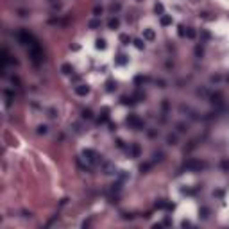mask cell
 <instances>
[{
    "mask_svg": "<svg viewBox=\"0 0 229 229\" xmlns=\"http://www.w3.org/2000/svg\"><path fill=\"white\" fill-rule=\"evenodd\" d=\"M29 57H30V61H32L36 66H39L41 63H43L45 56H43V50H41L39 43H38V45H32V47H29Z\"/></svg>",
    "mask_w": 229,
    "mask_h": 229,
    "instance_id": "cell-1",
    "label": "cell"
},
{
    "mask_svg": "<svg viewBox=\"0 0 229 229\" xmlns=\"http://www.w3.org/2000/svg\"><path fill=\"white\" fill-rule=\"evenodd\" d=\"M16 39L20 41L22 45H27V47H32V45H38V39L29 32V30H18L16 32Z\"/></svg>",
    "mask_w": 229,
    "mask_h": 229,
    "instance_id": "cell-2",
    "label": "cell"
},
{
    "mask_svg": "<svg viewBox=\"0 0 229 229\" xmlns=\"http://www.w3.org/2000/svg\"><path fill=\"white\" fill-rule=\"evenodd\" d=\"M82 156H84V159L90 161L91 165H97V163H102V159H99L100 156L93 150V149H84V152H82Z\"/></svg>",
    "mask_w": 229,
    "mask_h": 229,
    "instance_id": "cell-3",
    "label": "cell"
},
{
    "mask_svg": "<svg viewBox=\"0 0 229 229\" xmlns=\"http://www.w3.org/2000/svg\"><path fill=\"white\" fill-rule=\"evenodd\" d=\"M75 93L79 97H86L88 93H90V86L88 84H77L75 86Z\"/></svg>",
    "mask_w": 229,
    "mask_h": 229,
    "instance_id": "cell-4",
    "label": "cell"
},
{
    "mask_svg": "<svg viewBox=\"0 0 229 229\" xmlns=\"http://www.w3.org/2000/svg\"><path fill=\"white\" fill-rule=\"evenodd\" d=\"M204 166H206V163H202V161H188L186 163V168H190V170H201Z\"/></svg>",
    "mask_w": 229,
    "mask_h": 229,
    "instance_id": "cell-5",
    "label": "cell"
},
{
    "mask_svg": "<svg viewBox=\"0 0 229 229\" xmlns=\"http://www.w3.org/2000/svg\"><path fill=\"white\" fill-rule=\"evenodd\" d=\"M102 170H104V174H108V175H111V174L117 172L114 165L113 163H108V161H102Z\"/></svg>",
    "mask_w": 229,
    "mask_h": 229,
    "instance_id": "cell-6",
    "label": "cell"
},
{
    "mask_svg": "<svg viewBox=\"0 0 229 229\" xmlns=\"http://www.w3.org/2000/svg\"><path fill=\"white\" fill-rule=\"evenodd\" d=\"M154 38H156V32L152 29H143V39L145 41H154Z\"/></svg>",
    "mask_w": 229,
    "mask_h": 229,
    "instance_id": "cell-7",
    "label": "cell"
},
{
    "mask_svg": "<svg viewBox=\"0 0 229 229\" xmlns=\"http://www.w3.org/2000/svg\"><path fill=\"white\" fill-rule=\"evenodd\" d=\"M159 22H161L163 27H166V25H170V23H172V16H168V14H161Z\"/></svg>",
    "mask_w": 229,
    "mask_h": 229,
    "instance_id": "cell-8",
    "label": "cell"
},
{
    "mask_svg": "<svg viewBox=\"0 0 229 229\" xmlns=\"http://www.w3.org/2000/svg\"><path fill=\"white\" fill-rule=\"evenodd\" d=\"M127 122L131 123V126H134V127H141V126H143V122H141V120H138L136 117H129V118H127Z\"/></svg>",
    "mask_w": 229,
    "mask_h": 229,
    "instance_id": "cell-9",
    "label": "cell"
},
{
    "mask_svg": "<svg viewBox=\"0 0 229 229\" xmlns=\"http://www.w3.org/2000/svg\"><path fill=\"white\" fill-rule=\"evenodd\" d=\"M108 25H109V29L114 30V29H118V27H120V20H118V18H111L109 22H108Z\"/></svg>",
    "mask_w": 229,
    "mask_h": 229,
    "instance_id": "cell-10",
    "label": "cell"
},
{
    "mask_svg": "<svg viewBox=\"0 0 229 229\" xmlns=\"http://www.w3.org/2000/svg\"><path fill=\"white\" fill-rule=\"evenodd\" d=\"M61 72H63L65 75H70V74H72V72H74V70H72V65L65 63V65H61Z\"/></svg>",
    "mask_w": 229,
    "mask_h": 229,
    "instance_id": "cell-11",
    "label": "cell"
},
{
    "mask_svg": "<svg viewBox=\"0 0 229 229\" xmlns=\"http://www.w3.org/2000/svg\"><path fill=\"white\" fill-rule=\"evenodd\" d=\"M131 156H132V158H138V156H140V145L134 143L131 147Z\"/></svg>",
    "mask_w": 229,
    "mask_h": 229,
    "instance_id": "cell-12",
    "label": "cell"
},
{
    "mask_svg": "<svg viewBox=\"0 0 229 229\" xmlns=\"http://www.w3.org/2000/svg\"><path fill=\"white\" fill-rule=\"evenodd\" d=\"M88 27H90V29H99V27H100V20H90V22H88Z\"/></svg>",
    "mask_w": 229,
    "mask_h": 229,
    "instance_id": "cell-13",
    "label": "cell"
},
{
    "mask_svg": "<svg viewBox=\"0 0 229 229\" xmlns=\"http://www.w3.org/2000/svg\"><path fill=\"white\" fill-rule=\"evenodd\" d=\"M132 43H134V47H136L138 50H143V47H145V39H134Z\"/></svg>",
    "mask_w": 229,
    "mask_h": 229,
    "instance_id": "cell-14",
    "label": "cell"
},
{
    "mask_svg": "<svg viewBox=\"0 0 229 229\" xmlns=\"http://www.w3.org/2000/svg\"><path fill=\"white\" fill-rule=\"evenodd\" d=\"M211 102H213V104H217V106H220V104H222V97L217 93V95H213V97H211Z\"/></svg>",
    "mask_w": 229,
    "mask_h": 229,
    "instance_id": "cell-15",
    "label": "cell"
},
{
    "mask_svg": "<svg viewBox=\"0 0 229 229\" xmlns=\"http://www.w3.org/2000/svg\"><path fill=\"white\" fill-rule=\"evenodd\" d=\"M120 41H122L123 45H129V43H131V38H129L127 34H120Z\"/></svg>",
    "mask_w": 229,
    "mask_h": 229,
    "instance_id": "cell-16",
    "label": "cell"
},
{
    "mask_svg": "<svg viewBox=\"0 0 229 229\" xmlns=\"http://www.w3.org/2000/svg\"><path fill=\"white\" fill-rule=\"evenodd\" d=\"M197 36V32H195V29H186V38H190V39H193Z\"/></svg>",
    "mask_w": 229,
    "mask_h": 229,
    "instance_id": "cell-17",
    "label": "cell"
},
{
    "mask_svg": "<svg viewBox=\"0 0 229 229\" xmlns=\"http://www.w3.org/2000/svg\"><path fill=\"white\" fill-rule=\"evenodd\" d=\"M82 118H86V120H91V118H93V113H91L90 109H84V111H82Z\"/></svg>",
    "mask_w": 229,
    "mask_h": 229,
    "instance_id": "cell-18",
    "label": "cell"
},
{
    "mask_svg": "<svg viewBox=\"0 0 229 229\" xmlns=\"http://www.w3.org/2000/svg\"><path fill=\"white\" fill-rule=\"evenodd\" d=\"M102 11H104V9H102L100 6H95V7H93V14H95V16H100Z\"/></svg>",
    "mask_w": 229,
    "mask_h": 229,
    "instance_id": "cell-19",
    "label": "cell"
},
{
    "mask_svg": "<svg viewBox=\"0 0 229 229\" xmlns=\"http://www.w3.org/2000/svg\"><path fill=\"white\" fill-rule=\"evenodd\" d=\"M48 132V127L47 126H39L38 127V134H47Z\"/></svg>",
    "mask_w": 229,
    "mask_h": 229,
    "instance_id": "cell-20",
    "label": "cell"
},
{
    "mask_svg": "<svg viewBox=\"0 0 229 229\" xmlns=\"http://www.w3.org/2000/svg\"><path fill=\"white\" fill-rule=\"evenodd\" d=\"M97 48L104 50V48H106V41H104V39H97Z\"/></svg>",
    "mask_w": 229,
    "mask_h": 229,
    "instance_id": "cell-21",
    "label": "cell"
},
{
    "mask_svg": "<svg viewBox=\"0 0 229 229\" xmlns=\"http://www.w3.org/2000/svg\"><path fill=\"white\" fill-rule=\"evenodd\" d=\"M166 141H168L170 145H175V141H177V138H175L174 134H170V136H166Z\"/></svg>",
    "mask_w": 229,
    "mask_h": 229,
    "instance_id": "cell-22",
    "label": "cell"
},
{
    "mask_svg": "<svg viewBox=\"0 0 229 229\" xmlns=\"http://www.w3.org/2000/svg\"><path fill=\"white\" fill-rule=\"evenodd\" d=\"M117 63H118V65H126V63H127V59H126V56H118V59H117Z\"/></svg>",
    "mask_w": 229,
    "mask_h": 229,
    "instance_id": "cell-23",
    "label": "cell"
},
{
    "mask_svg": "<svg viewBox=\"0 0 229 229\" xmlns=\"http://www.w3.org/2000/svg\"><path fill=\"white\" fill-rule=\"evenodd\" d=\"M149 168H150V163H143V165L140 166V170H141V172H145V170H149Z\"/></svg>",
    "mask_w": 229,
    "mask_h": 229,
    "instance_id": "cell-24",
    "label": "cell"
},
{
    "mask_svg": "<svg viewBox=\"0 0 229 229\" xmlns=\"http://www.w3.org/2000/svg\"><path fill=\"white\" fill-rule=\"evenodd\" d=\"M156 13H159V16L163 14V6L161 4H156Z\"/></svg>",
    "mask_w": 229,
    "mask_h": 229,
    "instance_id": "cell-25",
    "label": "cell"
},
{
    "mask_svg": "<svg viewBox=\"0 0 229 229\" xmlns=\"http://www.w3.org/2000/svg\"><path fill=\"white\" fill-rule=\"evenodd\" d=\"M201 213H202V218H208V213H210V211H208V208H202Z\"/></svg>",
    "mask_w": 229,
    "mask_h": 229,
    "instance_id": "cell-26",
    "label": "cell"
},
{
    "mask_svg": "<svg viewBox=\"0 0 229 229\" xmlns=\"http://www.w3.org/2000/svg\"><path fill=\"white\" fill-rule=\"evenodd\" d=\"M177 131H179V132H184V131H186V126H184V123H179V126H177Z\"/></svg>",
    "mask_w": 229,
    "mask_h": 229,
    "instance_id": "cell-27",
    "label": "cell"
},
{
    "mask_svg": "<svg viewBox=\"0 0 229 229\" xmlns=\"http://www.w3.org/2000/svg\"><path fill=\"white\" fill-rule=\"evenodd\" d=\"M220 81V75H211V82H218Z\"/></svg>",
    "mask_w": 229,
    "mask_h": 229,
    "instance_id": "cell-28",
    "label": "cell"
},
{
    "mask_svg": "<svg viewBox=\"0 0 229 229\" xmlns=\"http://www.w3.org/2000/svg\"><path fill=\"white\" fill-rule=\"evenodd\" d=\"M111 9H113V11H120V4H113Z\"/></svg>",
    "mask_w": 229,
    "mask_h": 229,
    "instance_id": "cell-29",
    "label": "cell"
},
{
    "mask_svg": "<svg viewBox=\"0 0 229 229\" xmlns=\"http://www.w3.org/2000/svg\"><path fill=\"white\" fill-rule=\"evenodd\" d=\"M222 166L224 168H229V161H222Z\"/></svg>",
    "mask_w": 229,
    "mask_h": 229,
    "instance_id": "cell-30",
    "label": "cell"
},
{
    "mask_svg": "<svg viewBox=\"0 0 229 229\" xmlns=\"http://www.w3.org/2000/svg\"><path fill=\"white\" fill-rule=\"evenodd\" d=\"M138 2H141V0H138Z\"/></svg>",
    "mask_w": 229,
    "mask_h": 229,
    "instance_id": "cell-31",
    "label": "cell"
}]
</instances>
